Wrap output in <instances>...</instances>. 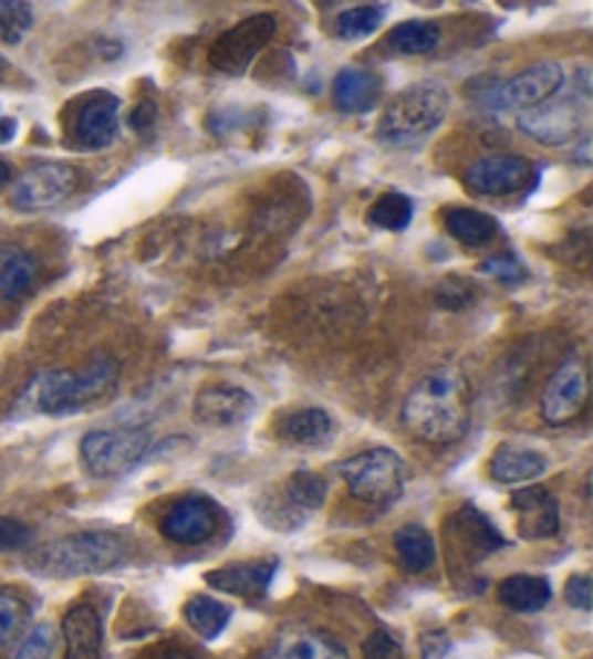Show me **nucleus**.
I'll list each match as a JSON object with an SVG mask.
<instances>
[{
	"mask_svg": "<svg viewBox=\"0 0 593 659\" xmlns=\"http://www.w3.org/2000/svg\"><path fill=\"white\" fill-rule=\"evenodd\" d=\"M275 576V562H252V564H229L206 573V585L215 590L243 596V599H261L270 590V582Z\"/></svg>",
	"mask_w": 593,
	"mask_h": 659,
	"instance_id": "aec40b11",
	"label": "nucleus"
},
{
	"mask_svg": "<svg viewBox=\"0 0 593 659\" xmlns=\"http://www.w3.org/2000/svg\"><path fill=\"white\" fill-rule=\"evenodd\" d=\"M119 362L113 356H96L82 370H50L32 379L23 402L35 414H73L102 402L119 385Z\"/></svg>",
	"mask_w": 593,
	"mask_h": 659,
	"instance_id": "f03ea898",
	"label": "nucleus"
},
{
	"mask_svg": "<svg viewBox=\"0 0 593 659\" xmlns=\"http://www.w3.org/2000/svg\"><path fill=\"white\" fill-rule=\"evenodd\" d=\"M362 659H406V657H403V645L391 637L388 630H374V634L362 642Z\"/></svg>",
	"mask_w": 593,
	"mask_h": 659,
	"instance_id": "e433bc0d",
	"label": "nucleus"
},
{
	"mask_svg": "<svg viewBox=\"0 0 593 659\" xmlns=\"http://www.w3.org/2000/svg\"><path fill=\"white\" fill-rule=\"evenodd\" d=\"M412 218L414 202L408 200L406 195H397V191L379 197L368 211L371 223H374L376 229H385V232H403V229H408Z\"/></svg>",
	"mask_w": 593,
	"mask_h": 659,
	"instance_id": "c756f323",
	"label": "nucleus"
},
{
	"mask_svg": "<svg viewBox=\"0 0 593 659\" xmlns=\"http://www.w3.org/2000/svg\"><path fill=\"white\" fill-rule=\"evenodd\" d=\"M82 174L70 163H35L18 177L12 206L18 211H46L61 206L79 191Z\"/></svg>",
	"mask_w": 593,
	"mask_h": 659,
	"instance_id": "0eeeda50",
	"label": "nucleus"
},
{
	"mask_svg": "<svg viewBox=\"0 0 593 659\" xmlns=\"http://www.w3.org/2000/svg\"><path fill=\"white\" fill-rule=\"evenodd\" d=\"M27 628H30V607L12 593L0 590V651L21 642Z\"/></svg>",
	"mask_w": 593,
	"mask_h": 659,
	"instance_id": "7c9ffc66",
	"label": "nucleus"
},
{
	"mask_svg": "<svg viewBox=\"0 0 593 659\" xmlns=\"http://www.w3.org/2000/svg\"><path fill=\"white\" fill-rule=\"evenodd\" d=\"M275 435L290 446H322L331 440L333 420L322 408H299L281 417Z\"/></svg>",
	"mask_w": 593,
	"mask_h": 659,
	"instance_id": "4be33fe9",
	"label": "nucleus"
},
{
	"mask_svg": "<svg viewBox=\"0 0 593 659\" xmlns=\"http://www.w3.org/2000/svg\"><path fill=\"white\" fill-rule=\"evenodd\" d=\"M510 510L519 524V535L524 541L553 538L559 532V503L556 498L541 487H524L512 494Z\"/></svg>",
	"mask_w": 593,
	"mask_h": 659,
	"instance_id": "2eb2a0df",
	"label": "nucleus"
},
{
	"mask_svg": "<svg viewBox=\"0 0 593 659\" xmlns=\"http://www.w3.org/2000/svg\"><path fill=\"white\" fill-rule=\"evenodd\" d=\"M519 128L539 145L573 143L585 130V107L576 98H548L521 113Z\"/></svg>",
	"mask_w": 593,
	"mask_h": 659,
	"instance_id": "9d476101",
	"label": "nucleus"
},
{
	"mask_svg": "<svg viewBox=\"0 0 593 659\" xmlns=\"http://www.w3.org/2000/svg\"><path fill=\"white\" fill-rule=\"evenodd\" d=\"M385 44L399 55H426L440 44V27L431 21L397 23L385 38Z\"/></svg>",
	"mask_w": 593,
	"mask_h": 659,
	"instance_id": "cd10ccee",
	"label": "nucleus"
},
{
	"mask_svg": "<svg viewBox=\"0 0 593 659\" xmlns=\"http://www.w3.org/2000/svg\"><path fill=\"white\" fill-rule=\"evenodd\" d=\"M15 130H18V122L12 119V116H3V113H0V145H7L9 139L15 136Z\"/></svg>",
	"mask_w": 593,
	"mask_h": 659,
	"instance_id": "c03bdc74",
	"label": "nucleus"
},
{
	"mask_svg": "<svg viewBox=\"0 0 593 659\" xmlns=\"http://www.w3.org/2000/svg\"><path fill=\"white\" fill-rule=\"evenodd\" d=\"M383 21H385L383 7L345 9V12L336 18V35L347 38V41H360V38H368L371 32L379 30V23Z\"/></svg>",
	"mask_w": 593,
	"mask_h": 659,
	"instance_id": "473e14b6",
	"label": "nucleus"
},
{
	"mask_svg": "<svg viewBox=\"0 0 593 659\" xmlns=\"http://www.w3.org/2000/svg\"><path fill=\"white\" fill-rule=\"evenodd\" d=\"M587 402V367L582 359L562 362L556 374L550 376L548 388L541 394V417L550 426H568L585 411Z\"/></svg>",
	"mask_w": 593,
	"mask_h": 659,
	"instance_id": "f8f14e48",
	"label": "nucleus"
},
{
	"mask_svg": "<svg viewBox=\"0 0 593 659\" xmlns=\"http://www.w3.org/2000/svg\"><path fill=\"white\" fill-rule=\"evenodd\" d=\"M564 82V70L553 61L548 64H533L524 73L512 75L507 82L496 84L492 91L487 93V107L492 111H527V107H535L541 102H548L559 93Z\"/></svg>",
	"mask_w": 593,
	"mask_h": 659,
	"instance_id": "1a4fd4ad",
	"label": "nucleus"
},
{
	"mask_svg": "<svg viewBox=\"0 0 593 659\" xmlns=\"http://www.w3.org/2000/svg\"><path fill=\"white\" fill-rule=\"evenodd\" d=\"M444 223L451 238L472 249L487 247L489 240H496L498 234V220L478 209H449L444 215Z\"/></svg>",
	"mask_w": 593,
	"mask_h": 659,
	"instance_id": "393cba45",
	"label": "nucleus"
},
{
	"mask_svg": "<svg viewBox=\"0 0 593 659\" xmlns=\"http://www.w3.org/2000/svg\"><path fill=\"white\" fill-rule=\"evenodd\" d=\"M472 301V286L460 281V278H449L446 284H440L437 290V304L449 310H460Z\"/></svg>",
	"mask_w": 593,
	"mask_h": 659,
	"instance_id": "58836bf2",
	"label": "nucleus"
},
{
	"mask_svg": "<svg viewBox=\"0 0 593 659\" xmlns=\"http://www.w3.org/2000/svg\"><path fill=\"white\" fill-rule=\"evenodd\" d=\"M35 284V261L23 249H9L0 258V299L18 301Z\"/></svg>",
	"mask_w": 593,
	"mask_h": 659,
	"instance_id": "c85d7f7f",
	"label": "nucleus"
},
{
	"mask_svg": "<svg viewBox=\"0 0 593 659\" xmlns=\"http://www.w3.org/2000/svg\"><path fill=\"white\" fill-rule=\"evenodd\" d=\"M256 397L235 385H209L195 397V420L211 428H232L252 420Z\"/></svg>",
	"mask_w": 593,
	"mask_h": 659,
	"instance_id": "4468645a",
	"label": "nucleus"
},
{
	"mask_svg": "<svg viewBox=\"0 0 593 659\" xmlns=\"http://www.w3.org/2000/svg\"><path fill=\"white\" fill-rule=\"evenodd\" d=\"M116 130H119V98L111 93L91 96L75 116V143L84 150L107 148L116 139Z\"/></svg>",
	"mask_w": 593,
	"mask_h": 659,
	"instance_id": "dca6fc26",
	"label": "nucleus"
},
{
	"mask_svg": "<svg viewBox=\"0 0 593 659\" xmlns=\"http://www.w3.org/2000/svg\"><path fill=\"white\" fill-rule=\"evenodd\" d=\"M327 498V483L322 474L315 472H295L293 478L287 480V501L293 510L313 512L319 510Z\"/></svg>",
	"mask_w": 593,
	"mask_h": 659,
	"instance_id": "2f4dec72",
	"label": "nucleus"
},
{
	"mask_svg": "<svg viewBox=\"0 0 593 659\" xmlns=\"http://www.w3.org/2000/svg\"><path fill=\"white\" fill-rule=\"evenodd\" d=\"M125 555H128V547L116 532H73V535H64V538L46 544L44 550H38L32 555V569L53 578L93 576V573L119 567Z\"/></svg>",
	"mask_w": 593,
	"mask_h": 659,
	"instance_id": "20e7f679",
	"label": "nucleus"
},
{
	"mask_svg": "<svg viewBox=\"0 0 593 659\" xmlns=\"http://www.w3.org/2000/svg\"><path fill=\"white\" fill-rule=\"evenodd\" d=\"M548 458L535 449H524V446H512L503 442L498 446L496 454L489 458V478L507 487H519V483H533L541 474L548 472Z\"/></svg>",
	"mask_w": 593,
	"mask_h": 659,
	"instance_id": "6ab92c4d",
	"label": "nucleus"
},
{
	"mask_svg": "<svg viewBox=\"0 0 593 659\" xmlns=\"http://www.w3.org/2000/svg\"><path fill=\"white\" fill-rule=\"evenodd\" d=\"M220 524V510L215 506V501H209L206 494H188L183 501H177L171 510L163 515L159 530L174 544H204L209 541Z\"/></svg>",
	"mask_w": 593,
	"mask_h": 659,
	"instance_id": "ddd939ff",
	"label": "nucleus"
},
{
	"mask_svg": "<svg viewBox=\"0 0 593 659\" xmlns=\"http://www.w3.org/2000/svg\"><path fill=\"white\" fill-rule=\"evenodd\" d=\"M32 7L27 0H0V41L21 44L23 35L32 30Z\"/></svg>",
	"mask_w": 593,
	"mask_h": 659,
	"instance_id": "72a5a7b5",
	"label": "nucleus"
},
{
	"mask_svg": "<svg viewBox=\"0 0 593 659\" xmlns=\"http://www.w3.org/2000/svg\"><path fill=\"white\" fill-rule=\"evenodd\" d=\"M451 521H455V530H458L464 547L472 550L475 555L496 553V550H501L507 544L501 532L492 526V521L483 512L475 510V506H464Z\"/></svg>",
	"mask_w": 593,
	"mask_h": 659,
	"instance_id": "bb28decb",
	"label": "nucleus"
},
{
	"mask_svg": "<svg viewBox=\"0 0 593 659\" xmlns=\"http://www.w3.org/2000/svg\"><path fill=\"white\" fill-rule=\"evenodd\" d=\"M550 596V582L541 576H510L503 578L501 587H498V599H501L503 607H510L516 614H535L541 607H548Z\"/></svg>",
	"mask_w": 593,
	"mask_h": 659,
	"instance_id": "5701e85b",
	"label": "nucleus"
},
{
	"mask_svg": "<svg viewBox=\"0 0 593 659\" xmlns=\"http://www.w3.org/2000/svg\"><path fill=\"white\" fill-rule=\"evenodd\" d=\"M7 67H9V64H7V61H3V59H0V79H3V75H7Z\"/></svg>",
	"mask_w": 593,
	"mask_h": 659,
	"instance_id": "49530a36",
	"label": "nucleus"
},
{
	"mask_svg": "<svg viewBox=\"0 0 593 659\" xmlns=\"http://www.w3.org/2000/svg\"><path fill=\"white\" fill-rule=\"evenodd\" d=\"M143 659H195L188 651H183V648H157V651H148Z\"/></svg>",
	"mask_w": 593,
	"mask_h": 659,
	"instance_id": "37998d69",
	"label": "nucleus"
},
{
	"mask_svg": "<svg viewBox=\"0 0 593 659\" xmlns=\"http://www.w3.org/2000/svg\"><path fill=\"white\" fill-rule=\"evenodd\" d=\"M481 272L489 278H496L501 284H519L527 278V266L512 255V252H501V255H492L481 263Z\"/></svg>",
	"mask_w": 593,
	"mask_h": 659,
	"instance_id": "c9c22d12",
	"label": "nucleus"
},
{
	"mask_svg": "<svg viewBox=\"0 0 593 659\" xmlns=\"http://www.w3.org/2000/svg\"><path fill=\"white\" fill-rule=\"evenodd\" d=\"M449 651V639H446V634H426L423 637V659H440L444 653Z\"/></svg>",
	"mask_w": 593,
	"mask_h": 659,
	"instance_id": "a19ab883",
	"label": "nucleus"
},
{
	"mask_svg": "<svg viewBox=\"0 0 593 659\" xmlns=\"http://www.w3.org/2000/svg\"><path fill=\"white\" fill-rule=\"evenodd\" d=\"M55 651V628L53 625H38L21 639L12 659H50Z\"/></svg>",
	"mask_w": 593,
	"mask_h": 659,
	"instance_id": "f704fd0d",
	"label": "nucleus"
},
{
	"mask_svg": "<svg viewBox=\"0 0 593 659\" xmlns=\"http://www.w3.org/2000/svg\"><path fill=\"white\" fill-rule=\"evenodd\" d=\"M449 113V91L440 82H417L399 91L379 119V143L391 148H412L444 125Z\"/></svg>",
	"mask_w": 593,
	"mask_h": 659,
	"instance_id": "7ed1b4c3",
	"label": "nucleus"
},
{
	"mask_svg": "<svg viewBox=\"0 0 593 659\" xmlns=\"http://www.w3.org/2000/svg\"><path fill=\"white\" fill-rule=\"evenodd\" d=\"M67 653L64 659H102V619L91 602H75L61 619Z\"/></svg>",
	"mask_w": 593,
	"mask_h": 659,
	"instance_id": "f3484780",
	"label": "nucleus"
},
{
	"mask_svg": "<svg viewBox=\"0 0 593 659\" xmlns=\"http://www.w3.org/2000/svg\"><path fill=\"white\" fill-rule=\"evenodd\" d=\"M533 180V165L519 154H492L466 168V188L481 197H507L524 191Z\"/></svg>",
	"mask_w": 593,
	"mask_h": 659,
	"instance_id": "9b49d317",
	"label": "nucleus"
},
{
	"mask_svg": "<svg viewBox=\"0 0 593 659\" xmlns=\"http://www.w3.org/2000/svg\"><path fill=\"white\" fill-rule=\"evenodd\" d=\"M9 180H12V171H9L7 163H0V191L9 186Z\"/></svg>",
	"mask_w": 593,
	"mask_h": 659,
	"instance_id": "a18cd8bd",
	"label": "nucleus"
},
{
	"mask_svg": "<svg viewBox=\"0 0 593 659\" xmlns=\"http://www.w3.org/2000/svg\"><path fill=\"white\" fill-rule=\"evenodd\" d=\"M564 596H568V602H571L573 607H579V610H591L593 605V585L591 578L585 576V573H576V576L568 578V585H564Z\"/></svg>",
	"mask_w": 593,
	"mask_h": 659,
	"instance_id": "ea45409f",
	"label": "nucleus"
},
{
	"mask_svg": "<svg viewBox=\"0 0 593 659\" xmlns=\"http://www.w3.org/2000/svg\"><path fill=\"white\" fill-rule=\"evenodd\" d=\"M32 541V530L15 517H0V553L23 550Z\"/></svg>",
	"mask_w": 593,
	"mask_h": 659,
	"instance_id": "4c0bfd02",
	"label": "nucleus"
},
{
	"mask_svg": "<svg viewBox=\"0 0 593 659\" xmlns=\"http://www.w3.org/2000/svg\"><path fill=\"white\" fill-rule=\"evenodd\" d=\"M472 422V388L458 367H437L408 390L403 402V426L417 440L451 446L464 440Z\"/></svg>",
	"mask_w": 593,
	"mask_h": 659,
	"instance_id": "f257e3e1",
	"label": "nucleus"
},
{
	"mask_svg": "<svg viewBox=\"0 0 593 659\" xmlns=\"http://www.w3.org/2000/svg\"><path fill=\"white\" fill-rule=\"evenodd\" d=\"M261 659H347L345 645L324 630H293L281 634L261 653Z\"/></svg>",
	"mask_w": 593,
	"mask_h": 659,
	"instance_id": "a211bd4d",
	"label": "nucleus"
},
{
	"mask_svg": "<svg viewBox=\"0 0 593 659\" xmlns=\"http://www.w3.org/2000/svg\"><path fill=\"white\" fill-rule=\"evenodd\" d=\"M148 428H98L82 437V463L96 478H122L148 458Z\"/></svg>",
	"mask_w": 593,
	"mask_h": 659,
	"instance_id": "423d86ee",
	"label": "nucleus"
},
{
	"mask_svg": "<svg viewBox=\"0 0 593 659\" xmlns=\"http://www.w3.org/2000/svg\"><path fill=\"white\" fill-rule=\"evenodd\" d=\"M339 474L347 483L356 501L388 506L406 489V463L397 451L368 449L339 463Z\"/></svg>",
	"mask_w": 593,
	"mask_h": 659,
	"instance_id": "39448f33",
	"label": "nucleus"
},
{
	"mask_svg": "<svg viewBox=\"0 0 593 659\" xmlns=\"http://www.w3.org/2000/svg\"><path fill=\"white\" fill-rule=\"evenodd\" d=\"M272 35H275V18L272 15L247 18V21H241L238 27L223 32V35L211 44L209 50L211 67L229 75L247 73L249 64L256 61V55L261 53L263 46L270 44Z\"/></svg>",
	"mask_w": 593,
	"mask_h": 659,
	"instance_id": "6e6552de",
	"label": "nucleus"
},
{
	"mask_svg": "<svg viewBox=\"0 0 593 659\" xmlns=\"http://www.w3.org/2000/svg\"><path fill=\"white\" fill-rule=\"evenodd\" d=\"M154 119H157V107H154V102H139L136 111L131 113V128L145 130L154 125Z\"/></svg>",
	"mask_w": 593,
	"mask_h": 659,
	"instance_id": "79ce46f5",
	"label": "nucleus"
},
{
	"mask_svg": "<svg viewBox=\"0 0 593 659\" xmlns=\"http://www.w3.org/2000/svg\"><path fill=\"white\" fill-rule=\"evenodd\" d=\"M394 550H397L399 567L408 569V573H426L437 558L435 538L420 524L399 526L397 535H394Z\"/></svg>",
	"mask_w": 593,
	"mask_h": 659,
	"instance_id": "b1692460",
	"label": "nucleus"
},
{
	"mask_svg": "<svg viewBox=\"0 0 593 659\" xmlns=\"http://www.w3.org/2000/svg\"><path fill=\"white\" fill-rule=\"evenodd\" d=\"M183 616H186L188 628L195 630L197 637L218 639L226 625H229V619H232V607L218 602L215 596L197 593L183 605Z\"/></svg>",
	"mask_w": 593,
	"mask_h": 659,
	"instance_id": "a878e982",
	"label": "nucleus"
},
{
	"mask_svg": "<svg viewBox=\"0 0 593 659\" xmlns=\"http://www.w3.org/2000/svg\"><path fill=\"white\" fill-rule=\"evenodd\" d=\"M383 96V82L371 70L347 67L333 82V98L342 113H365Z\"/></svg>",
	"mask_w": 593,
	"mask_h": 659,
	"instance_id": "412c9836",
	"label": "nucleus"
}]
</instances>
